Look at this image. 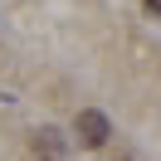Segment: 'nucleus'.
I'll return each instance as SVG.
<instances>
[{"instance_id":"nucleus-1","label":"nucleus","mask_w":161,"mask_h":161,"mask_svg":"<svg viewBox=\"0 0 161 161\" xmlns=\"http://www.w3.org/2000/svg\"><path fill=\"white\" fill-rule=\"evenodd\" d=\"M73 137H78L83 147H103V142L112 137V122H108V112H98V108H83V112H78V122H73Z\"/></svg>"},{"instance_id":"nucleus-2","label":"nucleus","mask_w":161,"mask_h":161,"mask_svg":"<svg viewBox=\"0 0 161 161\" xmlns=\"http://www.w3.org/2000/svg\"><path fill=\"white\" fill-rule=\"evenodd\" d=\"M30 147H34V156H39V161H64V156H69V137H64L59 127H39Z\"/></svg>"},{"instance_id":"nucleus-3","label":"nucleus","mask_w":161,"mask_h":161,"mask_svg":"<svg viewBox=\"0 0 161 161\" xmlns=\"http://www.w3.org/2000/svg\"><path fill=\"white\" fill-rule=\"evenodd\" d=\"M142 5H147V10H151V15H161V0H142Z\"/></svg>"}]
</instances>
